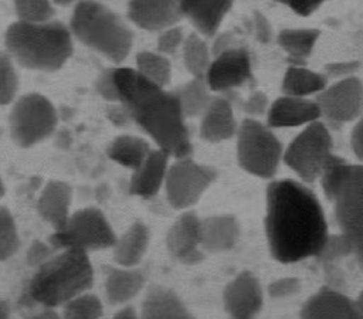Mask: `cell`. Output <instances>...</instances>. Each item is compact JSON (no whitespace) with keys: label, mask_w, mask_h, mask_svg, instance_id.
<instances>
[{"label":"cell","mask_w":363,"mask_h":319,"mask_svg":"<svg viewBox=\"0 0 363 319\" xmlns=\"http://www.w3.org/2000/svg\"><path fill=\"white\" fill-rule=\"evenodd\" d=\"M176 91L187 119L200 118L214 96L204 77H191Z\"/></svg>","instance_id":"4dcf8cb0"},{"label":"cell","mask_w":363,"mask_h":319,"mask_svg":"<svg viewBox=\"0 0 363 319\" xmlns=\"http://www.w3.org/2000/svg\"><path fill=\"white\" fill-rule=\"evenodd\" d=\"M204 79L214 95H224L252 79V61L244 47H233L213 55Z\"/></svg>","instance_id":"4fadbf2b"},{"label":"cell","mask_w":363,"mask_h":319,"mask_svg":"<svg viewBox=\"0 0 363 319\" xmlns=\"http://www.w3.org/2000/svg\"><path fill=\"white\" fill-rule=\"evenodd\" d=\"M72 37L112 64H122L133 45V31L104 1L79 0L69 20Z\"/></svg>","instance_id":"8992f818"},{"label":"cell","mask_w":363,"mask_h":319,"mask_svg":"<svg viewBox=\"0 0 363 319\" xmlns=\"http://www.w3.org/2000/svg\"><path fill=\"white\" fill-rule=\"evenodd\" d=\"M20 248V235L14 216L6 206H0V262L13 258Z\"/></svg>","instance_id":"836d02e7"},{"label":"cell","mask_w":363,"mask_h":319,"mask_svg":"<svg viewBox=\"0 0 363 319\" xmlns=\"http://www.w3.org/2000/svg\"><path fill=\"white\" fill-rule=\"evenodd\" d=\"M152 149L150 142L145 138L123 133L108 145L106 155L116 164L133 172L143 163Z\"/></svg>","instance_id":"f1b7e54d"},{"label":"cell","mask_w":363,"mask_h":319,"mask_svg":"<svg viewBox=\"0 0 363 319\" xmlns=\"http://www.w3.org/2000/svg\"><path fill=\"white\" fill-rule=\"evenodd\" d=\"M217 174L213 166L197 162L191 156L173 159L163 186L167 203L179 211L191 210L213 186Z\"/></svg>","instance_id":"8fae6325"},{"label":"cell","mask_w":363,"mask_h":319,"mask_svg":"<svg viewBox=\"0 0 363 319\" xmlns=\"http://www.w3.org/2000/svg\"><path fill=\"white\" fill-rule=\"evenodd\" d=\"M96 92L108 102L118 103V92L113 81V67L104 69L95 81Z\"/></svg>","instance_id":"b9f144b4"},{"label":"cell","mask_w":363,"mask_h":319,"mask_svg":"<svg viewBox=\"0 0 363 319\" xmlns=\"http://www.w3.org/2000/svg\"><path fill=\"white\" fill-rule=\"evenodd\" d=\"M315 101L319 106L320 121L330 130L340 129L363 113V81L353 75L328 82Z\"/></svg>","instance_id":"7c38bea8"},{"label":"cell","mask_w":363,"mask_h":319,"mask_svg":"<svg viewBox=\"0 0 363 319\" xmlns=\"http://www.w3.org/2000/svg\"><path fill=\"white\" fill-rule=\"evenodd\" d=\"M170 160L172 157L166 152L153 147L143 163L132 172L129 193L140 198L155 197L164 186Z\"/></svg>","instance_id":"44dd1931"},{"label":"cell","mask_w":363,"mask_h":319,"mask_svg":"<svg viewBox=\"0 0 363 319\" xmlns=\"http://www.w3.org/2000/svg\"><path fill=\"white\" fill-rule=\"evenodd\" d=\"M108 116L116 126H126L129 122H132L128 109L122 103H113V106L109 108Z\"/></svg>","instance_id":"7dc6e473"},{"label":"cell","mask_w":363,"mask_h":319,"mask_svg":"<svg viewBox=\"0 0 363 319\" xmlns=\"http://www.w3.org/2000/svg\"><path fill=\"white\" fill-rule=\"evenodd\" d=\"M135 69L150 82L167 88L172 81V62L169 57L157 51H139L135 58Z\"/></svg>","instance_id":"1f68e13d"},{"label":"cell","mask_w":363,"mask_h":319,"mask_svg":"<svg viewBox=\"0 0 363 319\" xmlns=\"http://www.w3.org/2000/svg\"><path fill=\"white\" fill-rule=\"evenodd\" d=\"M30 319H64L61 312H57L54 308H43L40 312L34 313Z\"/></svg>","instance_id":"681fc988"},{"label":"cell","mask_w":363,"mask_h":319,"mask_svg":"<svg viewBox=\"0 0 363 319\" xmlns=\"http://www.w3.org/2000/svg\"><path fill=\"white\" fill-rule=\"evenodd\" d=\"M360 68V62L354 60H343V61H333L323 65V75L328 79H342L347 77H353L357 74Z\"/></svg>","instance_id":"ab89813d"},{"label":"cell","mask_w":363,"mask_h":319,"mask_svg":"<svg viewBox=\"0 0 363 319\" xmlns=\"http://www.w3.org/2000/svg\"><path fill=\"white\" fill-rule=\"evenodd\" d=\"M94 279L89 254L64 248L38 265L28 282V296L43 308L57 309L79 293L91 291Z\"/></svg>","instance_id":"5b68a950"},{"label":"cell","mask_w":363,"mask_h":319,"mask_svg":"<svg viewBox=\"0 0 363 319\" xmlns=\"http://www.w3.org/2000/svg\"><path fill=\"white\" fill-rule=\"evenodd\" d=\"M72 34L58 20L45 23H11L4 34L7 54L27 69L52 72L60 69L72 55Z\"/></svg>","instance_id":"277c9868"},{"label":"cell","mask_w":363,"mask_h":319,"mask_svg":"<svg viewBox=\"0 0 363 319\" xmlns=\"http://www.w3.org/2000/svg\"><path fill=\"white\" fill-rule=\"evenodd\" d=\"M4 193H6V187H4V183H3V180H1V177H0V200L3 198Z\"/></svg>","instance_id":"db71d44e"},{"label":"cell","mask_w":363,"mask_h":319,"mask_svg":"<svg viewBox=\"0 0 363 319\" xmlns=\"http://www.w3.org/2000/svg\"><path fill=\"white\" fill-rule=\"evenodd\" d=\"M350 147L359 163H363V113L354 121L350 130Z\"/></svg>","instance_id":"ee69618b"},{"label":"cell","mask_w":363,"mask_h":319,"mask_svg":"<svg viewBox=\"0 0 363 319\" xmlns=\"http://www.w3.org/2000/svg\"><path fill=\"white\" fill-rule=\"evenodd\" d=\"M323 72L313 71L306 65H288L284 72L281 89L284 95L315 98L328 85Z\"/></svg>","instance_id":"83f0119b"},{"label":"cell","mask_w":363,"mask_h":319,"mask_svg":"<svg viewBox=\"0 0 363 319\" xmlns=\"http://www.w3.org/2000/svg\"><path fill=\"white\" fill-rule=\"evenodd\" d=\"M111 319H139V312L130 305H123Z\"/></svg>","instance_id":"c3c4849f"},{"label":"cell","mask_w":363,"mask_h":319,"mask_svg":"<svg viewBox=\"0 0 363 319\" xmlns=\"http://www.w3.org/2000/svg\"><path fill=\"white\" fill-rule=\"evenodd\" d=\"M139 319H197L184 301L163 285L147 288L142 301Z\"/></svg>","instance_id":"603a6c76"},{"label":"cell","mask_w":363,"mask_h":319,"mask_svg":"<svg viewBox=\"0 0 363 319\" xmlns=\"http://www.w3.org/2000/svg\"><path fill=\"white\" fill-rule=\"evenodd\" d=\"M18 91V74L13 58L7 51H0V105H10L16 101Z\"/></svg>","instance_id":"d590c367"},{"label":"cell","mask_w":363,"mask_h":319,"mask_svg":"<svg viewBox=\"0 0 363 319\" xmlns=\"http://www.w3.org/2000/svg\"><path fill=\"white\" fill-rule=\"evenodd\" d=\"M318 181L333 206L339 233L350 242L363 271V163H352L333 153Z\"/></svg>","instance_id":"3957f363"},{"label":"cell","mask_w":363,"mask_h":319,"mask_svg":"<svg viewBox=\"0 0 363 319\" xmlns=\"http://www.w3.org/2000/svg\"><path fill=\"white\" fill-rule=\"evenodd\" d=\"M113 81L118 103L128 109L132 122L149 136L155 147L172 159L191 156L187 118L176 89L162 88L129 67H113Z\"/></svg>","instance_id":"7a4b0ae2"},{"label":"cell","mask_w":363,"mask_h":319,"mask_svg":"<svg viewBox=\"0 0 363 319\" xmlns=\"http://www.w3.org/2000/svg\"><path fill=\"white\" fill-rule=\"evenodd\" d=\"M0 319H11V310L7 301L0 298Z\"/></svg>","instance_id":"f907efd6"},{"label":"cell","mask_w":363,"mask_h":319,"mask_svg":"<svg viewBox=\"0 0 363 319\" xmlns=\"http://www.w3.org/2000/svg\"><path fill=\"white\" fill-rule=\"evenodd\" d=\"M184 38H186V34L179 24L167 27L159 31V35L156 40V51L166 57H170L182 50Z\"/></svg>","instance_id":"8d00e7d4"},{"label":"cell","mask_w":363,"mask_h":319,"mask_svg":"<svg viewBox=\"0 0 363 319\" xmlns=\"http://www.w3.org/2000/svg\"><path fill=\"white\" fill-rule=\"evenodd\" d=\"M302 288V282L296 276H281L271 281L267 286L265 293L271 299H286L295 296Z\"/></svg>","instance_id":"f35d334b"},{"label":"cell","mask_w":363,"mask_h":319,"mask_svg":"<svg viewBox=\"0 0 363 319\" xmlns=\"http://www.w3.org/2000/svg\"><path fill=\"white\" fill-rule=\"evenodd\" d=\"M238 123L230 99L214 95L200 116V138L208 143H220L235 136Z\"/></svg>","instance_id":"d6986e66"},{"label":"cell","mask_w":363,"mask_h":319,"mask_svg":"<svg viewBox=\"0 0 363 319\" xmlns=\"http://www.w3.org/2000/svg\"><path fill=\"white\" fill-rule=\"evenodd\" d=\"M332 130L319 119L303 128L284 147L282 163L305 184L319 180L320 173L333 155Z\"/></svg>","instance_id":"ba28073f"},{"label":"cell","mask_w":363,"mask_h":319,"mask_svg":"<svg viewBox=\"0 0 363 319\" xmlns=\"http://www.w3.org/2000/svg\"><path fill=\"white\" fill-rule=\"evenodd\" d=\"M64 319H104V303L91 292H82L61 306Z\"/></svg>","instance_id":"d6a6232c"},{"label":"cell","mask_w":363,"mask_h":319,"mask_svg":"<svg viewBox=\"0 0 363 319\" xmlns=\"http://www.w3.org/2000/svg\"><path fill=\"white\" fill-rule=\"evenodd\" d=\"M319 37L320 30L312 27L284 28L277 35V44L285 52L289 65H306Z\"/></svg>","instance_id":"4316f807"},{"label":"cell","mask_w":363,"mask_h":319,"mask_svg":"<svg viewBox=\"0 0 363 319\" xmlns=\"http://www.w3.org/2000/svg\"><path fill=\"white\" fill-rule=\"evenodd\" d=\"M145 286L146 274L139 267L115 265L106 269L104 289L109 305H128L145 289Z\"/></svg>","instance_id":"7402d4cb"},{"label":"cell","mask_w":363,"mask_h":319,"mask_svg":"<svg viewBox=\"0 0 363 319\" xmlns=\"http://www.w3.org/2000/svg\"><path fill=\"white\" fill-rule=\"evenodd\" d=\"M211 45V52L213 55L218 54V52H223L225 50H230L233 47H237L235 44V35L230 31H223V33H217L214 37H213V43L210 44Z\"/></svg>","instance_id":"f6af8a7d"},{"label":"cell","mask_w":363,"mask_h":319,"mask_svg":"<svg viewBox=\"0 0 363 319\" xmlns=\"http://www.w3.org/2000/svg\"><path fill=\"white\" fill-rule=\"evenodd\" d=\"M269 99L265 92L262 91H254L251 92L247 99L242 102V111L247 113V118H255L264 116L269 108Z\"/></svg>","instance_id":"60d3db41"},{"label":"cell","mask_w":363,"mask_h":319,"mask_svg":"<svg viewBox=\"0 0 363 319\" xmlns=\"http://www.w3.org/2000/svg\"><path fill=\"white\" fill-rule=\"evenodd\" d=\"M58 123L54 103L43 94L28 92L13 102L9 115V129L13 142L23 147H33L48 139Z\"/></svg>","instance_id":"9c48e42d"},{"label":"cell","mask_w":363,"mask_h":319,"mask_svg":"<svg viewBox=\"0 0 363 319\" xmlns=\"http://www.w3.org/2000/svg\"><path fill=\"white\" fill-rule=\"evenodd\" d=\"M118 234L98 207L89 206L72 211L60 231H52L50 242L58 250L75 248L85 252L111 250Z\"/></svg>","instance_id":"30bf717a"},{"label":"cell","mask_w":363,"mask_h":319,"mask_svg":"<svg viewBox=\"0 0 363 319\" xmlns=\"http://www.w3.org/2000/svg\"><path fill=\"white\" fill-rule=\"evenodd\" d=\"M254 26H255V31H257V38L261 43H268L271 40V26L268 23V18H265L261 13H254Z\"/></svg>","instance_id":"bcb514c9"},{"label":"cell","mask_w":363,"mask_h":319,"mask_svg":"<svg viewBox=\"0 0 363 319\" xmlns=\"http://www.w3.org/2000/svg\"><path fill=\"white\" fill-rule=\"evenodd\" d=\"M150 244V230L140 221H133L121 235L116 237L112 250V258L116 265L139 267Z\"/></svg>","instance_id":"484cf974"},{"label":"cell","mask_w":363,"mask_h":319,"mask_svg":"<svg viewBox=\"0 0 363 319\" xmlns=\"http://www.w3.org/2000/svg\"><path fill=\"white\" fill-rule=\"evenodd\" d=\"M346 257H353V248L350 242L340 233L330 234L319 259L325 262H333Z\"/></svg>","instance_id":"74e56055"},{"label":"cell","mask_w":363,"mask_h":319,"mask_svg":"<svg viewBox=\"0 0 363 319\" xmlns=\"http://www.w3.org/2000/svg\"><path fill=\"white\" fill-rule=\"evenodd\" d=\"M18 21L45 23L54 18L52 0H13Z\"/></svg>","instance_id":"e575fe53"},{"label":"cell","mask_w":363,"mask_h":319,"mask_svg":"<svg viewBox=\"0 0 363 319\" xmlns=\"http://www.w3.org/2000/svg\"><path fill=\"white\" fill-rule=\"evenodd\" d=\"M291 11H294L298 16L306 17L315 13L322 4H325L328 0H274Z\"/></svg>","instance_id":"7bdbcfd3"},{"label":"cell","mask_w":363,"mask_h":319,"mask_svg":"<svg viewBox=\"0 0 363 319\" xmlns=\"http://www.w3.org/2000/svg\"><path fill=\"white\" fill-rule=\"evenodd\" d=\"M240 234V221L233 214H213L201 218V248L204 252L220 254L233 250Z\"/></svg>","instance_id":"d4e9b609"},{"label":"cell","mask_w":363,"mask_h":319,"mask_svg":"<svg viewBox=\"0 0 363 319\" xmlns=\"http://www.w3.org/2000/svg\"><path fill=\"white\" fill-rule=\"evenodd\" d=\"M265 118V123L272 129L303 128L319 121L320 112L315 98H301L282 94L269 103Z\"/></svg>","instance_id":"2e32d148"},{"label":"cell","mask_w":363,"mask_h":319,"mask_svg":"<svg viewBox=\"0 0 363 319\" xmlns=\"http://www.w3.org/2000/svg\"><path fill=\"white\" fill-rule=\"evenodd\" d=\"M354 302H356V306L357 309L360 310L362 316H363V289L359 292V295L354 298Z\"/></svg>","instance_id":"816d5d0a"},{"label":"cell","mask_w":363,"mask_h":319,"mask_svg":"<svg viewBox=\"0 0 363 319\" xmlns=\"http://www.w3.org/2000/svg\"><path fill=\"white\" fill-rule=\"evenodd\" d=\"M164 244L176 261L184 265L201 262L206 254L201 248V217L193 210L182 211L169 227Z\"/></svg>","instance_id":"9a60e30c"},{"label":"cell","mask_w":363,"mask_h":319,"mask_svg":"<svg viewBox=\"0 0 363 319\" xmlns=\"http://www.w3.org/2000/svg\"><path fill=\"white\" fill-rule=\"evenodd\" d=\"M180 51L186 71L191 77H204L213 58L211 45L207 43V38L197 31H191L186 35Z\"/></svg>","instance_id":"f546056e"},{"label":"cell","mask_w":363,"mask_h":319,"mask_svg":"<svg viewBox=\"0 0 363 319\" xmlns=\"http://www.w3.org/2000/svg\"><path fill=\"white\" fill-rule=\"evenodd\" d=\"M234 0H182V14L194 30L206 38H213L233 7Z\"/></svg>","instance_id":"cb8c5ba5"},{"label":"cell","mask_w":363,"mask_h":319,"mask_svg":"<svg viewBox=\"0 0 363 319\" xmlns=\"http://www.w3.org/2000/svg\"><path fill=\"white\" fill-rule=\"evenodd\" d=\"M264 230L269 254L281 264L319 258L330 235L319 197L298 179L268 184Z\"/></svg>","instance_id":"6da1fadb"},{"label":"cell","mask_w":363,"mask_h":319,"mask_svg":"<svg viewBox=\"0 0 363 319\" xmlns=\"http://www.w3.org/2000/svg\"><path fill=\"white\" fill-rule=\"evenodd\" d=\"M264 299L265 289L251 271L238 272L223 289V306L228 319H255Z\"/></svg>","instance_id":"5bb4252c"},{"label":"cell","mask_w":363,"mask_h":319,"mask_svg":"<svg viewBox=\"0 0 363 319\" xmlns=\"http://www.w3.org/2000/svg\"><path fill=\"white\" fill-rule=\"evenodd\" d=\"M96 1H105V0H96Z\"/></svg>","instance_id":"11a10c76"},{"label":"cell","mask_w":363,"mask_h":319,"mask_svg":"<svg viewBox=\"0 0 363 319\" xmlns=\"http://www.w3.org/2000/svg\"><path fill=\"white\" fill-rule=\"evenodd\" d=\"M299 319H363V316L353 298L336 288L323 286L303 302Z\"/></svg>","instance_id":"e0dca14e"},{"label":"cell","mask_w":363,"mask_h":319,"mask_svg":"<svg viewBox=\"0 0 363 319\" xmlns=\"http://www.w3.org/2000/svg\"><path fill=\"white\" fill-rule=\"evenodd\" d=\"M72 187L64 180H48L37 198V213L52 231H60L71 216Z\"/></svg>","instance_id":"ffe728a7"},{"label":"cell","mask_w":363,"mask_h":319,"mask_svg":"<svg viewBox=\"0 0 363 319\" xmlns=\"http://www.w3.org/2000/svg\"><path fill=\"white\" fill-rule=\"evenodd\" d=\"M128 18L142 30L162 31L183 18L182 0H129Z\"/></svg>","instance_id":"ac0fdd59"},{"label":"cell","mask_w":363,"mask_h":319,"mask_svg":"<svg viewBox=\"0 0 363 319\" xmlns=\"http://www.w3.org/2000/svg\"><path fill=\"white\" fill-rule=\"evenodd\" d=\"M235 152L240 167L259 179H274L284 156V145L265 122L244 118L235 133Z\"/></svg>","instance_id":"52a82bcc"},{"label":"cell","mask_w":363,"mask_h":319,"mask_svg":"<svg viewBox=\"0 0 363 319\" xmlns=\"http://www.w3.org/2000/svg\"><path fill=\"white\" fill-rule=\"evenodd\" d=\"M79 0H52V3H54V6H69V4H72V3H78Z\"/></svg>","instance_id":"f5cc1de1"}]
</instances>
